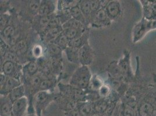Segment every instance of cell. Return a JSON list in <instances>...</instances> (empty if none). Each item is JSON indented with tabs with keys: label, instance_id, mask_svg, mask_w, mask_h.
I'll use <instances>...</instances> for the list:
<instances>
[{
	"label": "cell",
	"instance_id": "6da1fadb",
	"mask_svg": "<svg viewBox=\"0 0 156 116\" xmlns=\"http://www.w3.org/2000/svg\"><path fill=\"white\" fill-rule=\"evenodd\" d=\"M156 29V20H149L143 18L135 25L132 32V41L137 43L148 32Z\"/></svg>",
	"mask_w": 156,
	"mask_h": 116
},
{
	"label": "cell",
	"instance_id": "7a4b0ae2",
	"mask_svg": "<svg viewBox=\"0 0 156 116\" xmlns=\"http://www.w3.org/2000/svg\"><path fill=\"white\" fill-rule=\"evenodd\" d=\"M90 71L86 66H82L75 72L71 80V84L79 88L85 89L90 83Z\"/></svg>",
	"mask_w": 156,
	"mask_h": 116
},
{
	"label": "cell",
	"instance_id": "3957f363",
	"mask_svg": "<svg viewBox=\"0 0 156 116\" xmlns=\"http://www.w3.org/2000/svg\"><path fill=\"white\" fill-rule=\"evenodd\" d=\"M143 8V18L156 20V1H140Z\"/></svg>",
	"mask_w": 156,
	"mask_h": 116
},
{
	"label": "cell",
	"instance_id": "277c9868",
	"mask_svg": "<svg viewBox=\"0 0 156 116\" xmlns=\"http://www.w3.org/2000/svg\"><path fill=\"white\" fill-rule=\"evenodd\" d=\"M91 21L93 25L100 27L108 25L111 19L108 16L105 8H101L92 15Z\"/></svg>",
	"mask_w": 156,
	"mask_h": 116
},
{
	"label": "cell",
	"instance_id": "5b68a950",
	"mask_svg": "<svg viewBox=\"0 0 156 116\" xmlns=\"http://www.w3.org/2000/svg\"><path fill=\"white\" fill-rule=\"evenodd\" d=\"M105 10L111 20L116 19L121 12V8L119 1H111L108 2Z\"/></svg>",
	"mask_w": 156,
	"mask_h": 116
},
{
	"label": "cell",
	"instance_id": "8992f818",
	"mask_svg": "<svg viewBox=\"0 0 156 116\" xmlns=\"http://www.w3.org/2000/svg\"><path fill=\"white\" fill-rule=\"evenodd\" d=\"M27 106V99L26 97H21L12 103V116H23Z\"/></svg>",
	"mask_w": 156,
	"mask_h": 116
},
{
	"label": "cell",
	"instance_id": "52a82bcc",
	"mask_svg": "<svg viewBox=\"0 0 156 116\" xmlns=\"http://www.w3.org/2000/svg\"><path fill=\"white\" fill-rule=\"evenodd\" d=\"M79 60L83 66H86L91 63L92 53L90 46L86 44L79 51Z\"/></svg>",
	"mask_w": 156,
	"mask_h": 116
},
{
	"label": "cell",
	"instance_id": "ba28073f",
	"mask_svg": "<svg viewBox=\"0 0 156 116\" xmlns=\"http://www.w3.org/2000/svg\"><path fill=\"white\" fill-rule=\"evenodd\" d=\"M20 86V83L18 80L13 77H7V81L4 86L1 88V94L10 93L11 90Z\"/></svg>",
	"mask_w": 156,
	"mask_h": 116
},
{
	"label": "cell",
	"instance_id": "9c48e42d",
	"mask_svg": "<svg viewBox=\"0 0 156 116\" xmlns=\"http://www.w3.org/2000/svg\"><path fill=\"white\" fill-rule=\"evenodd\" d=\"M54 8L55 7L51 1H41L39 9V15L42 17L51 15L54 10Z\"/></svg>",
	"mask_w": 156,
	"mask_h": 116
},
{
	"label": "cell",
	"instance_id": "30bf717a",
	"mask_svg": "<svg viewBox=\"0 0 156 116\" xmlns=\"http://www.w3.org/2000/svg\"><path fill=\"white\" fill-rule=\"evenodd\" d=\"M79 6L85 16L86 22L90 21L93 15L90 1H81L79 3Z\"/></svg>",
	"mask_w": 156,
	"mask_h": 116
},
{
	"label": "cell",
	"instance_id": "8fae6325",
	"mask_svg": "<svg viewBox=\"0 0 156 116\" xmlns=\"http://www.w3.org/2000/svg\"><path fill=\"white\" fill-rule=\"evenodd\" d=\"M12 102L9 97L2 99L1 101V114L2 116L12 115Z\"/></svg>",
	"mask_w": 156,
	"mask_h": 116
},
{
	"label": "cell",
	"instance_id": "7c38bea8",
	"mask_svg": "<svg viewBox=\"0 0 156 116\" xmlns=\"http://www.w3.org/2000/svg\"><path fill=\"white\" fill-rule=\"evenodd\" d=\"M70 11H71V14L72 19L77 20L83 25L86 23V20L85 19V16L82 12L79 5L73 6L70 9Z\"/></svg>",
	"mask_w": 156,
	"mask_h": 116
},
{
	"label": "cell",
	"instance_id": "4fadbf2b",
	"mask_svg": "<svg viewBox=\"0 0 156 116\" xmlns=\"http://www.w3.org/2000/svg\"><path fill=\"white\" fill-rule=\"evenodd\" d=\"M24 95H25V88L23 86L20 85V87L13 89V90H11L10 93H9L8 97L13 103L15 101L20 99L21 97H25Z\"/></svg>",
	"mask_w": 156,
	"mask_h": 116
},
{
	"label": "cell",
	"instance_id": "5bb4252c",
	"mask_svg": "<svg viewBox=\"0 0 156 116\" xmlns=\"http://www.w3.org/2000/svg\"><path fill=\"white\" fill-rule=\"evenodd\" d=\"M87 39V36L86 33H83L80 37H78L77 39H75L73 40L70 41L69 43L68 46L75 48L76 49H80L83 45H85L86 43Z\"/></svg>",
	"mask_w": 156,
	"mask_h": 116
},
{
	"label": "cell",
	"instance_id": "9a60e30c",
	"mask_svg": "<svg viewBox=\"0 0 156 116\" xmlns=\"http://www.w3.org/2000/svg\"><path fill=\"white\" fill-rule=\"evenodd\" d=\"M69 41L67 39L64 32H62L54 40V44L62 49H66L69 45Z\"/></svg>",
	"mask_w": 156,
	"mask_h": 116
},
{
	"label": "cell",
	"instance_id": "2e32d148",
	"mask_svg": "<svg viewBox=\"0 0 156 116\" xmlns=\"http://www.w3.org/2000/svg\"><path fill=\"white\" fill-rule=\"evenodd\" d=\"M79 49H76L75 48L72 47H69L68 46L66 49V55L68 60L72 62L76 63L79 60Z\"/></svg>",
	"mask_w": 156,
	"mask_h": 116
},
{
	"label": "cell",
	"instance_id": "e0dca14e",
	"mask_svg": "<svg viewBox=\"0 0 156 116\" xmlns=\"http://www.w3.org/2000/svg\"><path fill=\"white\" fill-rule=\"evenodd\" d=\"M15 67L12 61L7 60L2 65V73L8 77H10L15 71Z\"/></svg>",
	"mask_w": 156,
	"mask_h": 116
},
{
	"label": "cell",
	"instance_id": "ac0fdd59",
	"mask_svg": "<svg viewBox=\"0 0 156 116\" xmlns=\"http://www.w3.org/2000/svg\"><path fill=\"white\" fill-rule=\"evenodd\" d=\"M119 68L121 69L122 71L124 73H128L130 70V63H129V54L125 56L124 58L121 60L119 63Z\"/></svg>",
	"mask_w": 156,
	"mask_h": 116
},
{
	"label": "cell",
	"instance_id": "d6986e66",
	"mask_svg": "<svg viewBox=\"0 0 156 116\" xmlns=\"http://www.w3.org/2000/svg\"><path fill=\"white\" fill-rule=\"evenodd\" d=\"M40 1H31L29 3V11L33 14L39 13V9L40 6Z\"/></svg>",
	"mask_w": 156,
	"mask_h": 116
},
{
	"label": "cell",
	"instance_id": "ffe728a7",
	"mask_svg": "<svg viewBox=\"0 0 156 116\" xmlns=\"http://www.w3.org/2000/svg\"><path fill=\"white\" fill-rule=\"evenodd\" d=\"M92 109L93 107L90 104H84L80 106L79 111L82 116H90Z\"/></svg>",
	"mask_w": 156,
	"mask_h": 116
},
{
	"label": "cell",
	"instance_id": "44dd1931",
	"mask_svg": "<svg viewBox=\"0 0 156 116\" xmlns=\"http://www.w3.org/2000/svg\"><path fill=\"white\" fill-rule=\"evenodd\" d=\"M3 37L7 39H10L12 37L14 34V29L13 27L11 25L8 26L2 31Z\"/></svg>",
	"mask_w": 156,
	"mask_h": 116
},
{
	"label": "cell",
	"instance_id": "7402d4cb",
	"mask_svg": "<svg viewBox=\"0 0 156 116\" xmlns=\"http://www.w3.org/2000/svg\"><path fill=\"white\" fill-rule=\"evenodd\" d=\"M90 85L93 90H98L103 85V84L101 80L98 77H94L91 78Z\"/></svg>",
	"mask_w": 156,
	"mask_h": 116
},
{
	"label": "cell",
	"instance_id": "603a6c76",
	"mask_svg": "<svg viewBox=\"0 0 156 116\" xmlns=\"http://www.w3.org/2000/svg\"><path fill=\"white\" fill-rule=\"evenodd\" d=\"M107 104L104 102H98L92 106L93 109L96 111L97 113H103L104 111L107 109Z\"/></svg>",
	"mask_w": 156,
	"mask_h": 116
},
{
	"label": "cell",
	"instance_id": "cb8c5ba5",
	"mask_svg": "<svg viewBox=\"0 0 156 116\" xmlns=\"http://www.w3.org/2000/svg\"><path fill=\"white\" fill-rule=\"evenodd\" d=\"M27 71L30 75H34L38 70V67L34 62H30L27 65L26 67Z\"/></svg>",
	"mask_w": 156,
	"mask_h": 116
},
{
	"label": "cell",
	"instance_id": "d4e9b609",
	"mask_svg": "<svg viewBox=\"0 0 156 116\" xmlns=\"http://www.w3.org/2000/svg\"><path fill=\"white\" fill-rule=\"evenodd\" d=\"M110 93V88L107 85H103L98 90V94L100 97H107Z\"/></svg>",
	"mask_w": 156,
	"mask_h": 116
},
{
	"label": "cell",
	"instance_id": "484cf974",
	"mask_svg": "<svg viewBox=\"0 0 156 116\" xmlns=\"http://www.w3.org/2000/svg\"><path fill=\"white\" fill-rule=\"evenodd\" d=\"M32 53L34 58H40L43 54V48L39 45H35L33 48Z\"/></svg>",
	"mask_w": 156,
	"mask_h": 116
},
{
	"label": "cell",
	"instance_id": "4316f807",
	"mask_svg": "<svg viewBox=\"0 0 156 116\" xmlns=\"http://www.w3.org/2000/svg\"><path fill=\"white\" fill-rule=\"evenodd\" d=\"M50 52L54 56H58L60 55L61 53V48L59 47L58 46L52 44V45H50Z\"/></svg>",
	"mask_w": 156,
	"mask_h": 116
},
{
	"label": "cell",
	"instance_id": "83f0119b",
	"mask_svg": "<svg viewBox=\"0 0 156 116\" xmlns=\"http://www.w3.org/2000/svg\"><path fill=\"white\" fill-rule=\"evenodd\" d=\"M51 85V83L50 81L48 80H43L40 85L39 87L41 90H45L49 88Z\"/></svg>",
	"mask_w": 156,
	"mask_h": 116
},
{
	"label": "cell",
	"instance_id": "f1b7e54d",
	"mask_svg": "<svg viewBox=\"0 0 156 116\" xmlns=\"http://www.w3.org/2000/svg\"><path fill=\"white\" fill-rule=\"evenodd\" d=\"M41 81L42 80L38 76H34L30 80V83L33 86H39V87Z\"/></svg>",
	"mask_w": 156,
	"mask_h": 116
},
{
	"label": "cell",
	"instance_id": "f546056e",
	"mask_svg": "<svg viewBox=\"0 0 156 116\" xmlns=\"http://www.w3.org/2000/svg\"><path fill=\"white\" fill-rule=\"evenodd\" d=\"M7 22H8V18L7 16H5V15H2L1 16V32L8 26Z\"/></svg>",
	"mask_w": 156,
	"mask_h": 116
},
{
	"label": "cell",
	"instance_id": "4dcf8cb0",
	"mask_svg": "<svg viewBox=\"0 0 156 116\" xmlns=\"http://www.w3.org/2000/svg\"><path fill=\"white\" fill-rule=\"evenodd\" d=\"M7 77L4 73L1 74V88L4 86L7 81Z\"/></svg>",
	"mask_w": 156,
	"mask_h": 116
},
{
	"label": "cell",
	"instance_id": "1f68e13d",
	"mask_svg": "<svg viewBox=\"0 0 156 116\" xmlns=\"http://www.w3.org/2000/svg\"><path fill=\"white\" fill-rule=\"evenodd\" d=\"M100 116V113H96V114H93L92 116Z\"/></svg>",
	"mask_w": 156,
	"mask_h": 116
},
{
	"label": "cell",
	"instance_id": "d6a6232c",
	"mask_svg": "<svg viewBox=\"0 0 156 116\" xmlns=\"http://www.w3.org/2000/svg\"></svg>",
	"mask_w": 156,
	"mask_h": 116
}]
</instances>
